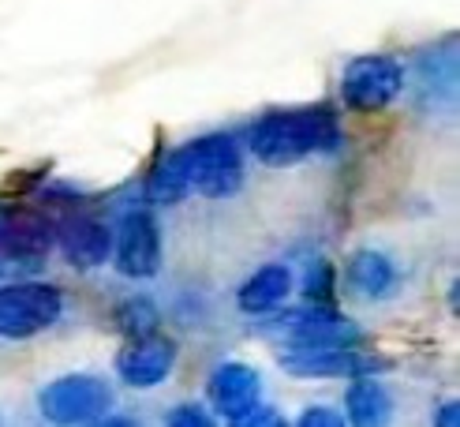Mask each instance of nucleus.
<instances>
[{"label": "nucleus", "mask_w": 460, "mask_h": 427, "mask_svg": "<svg viewBox=\"0 0 460 427\" xmlns=\"http://www.w3.org/2000/svg\"><path fill=\"white\" fill-rule=\"evenodd\" d=\"M341 128L330 109H288L270 112L251 128V154L270 169H288L314 150H333Z\"/></svg>", "instance_id": "nucleus-1"}, {"label": "nucleus", "mask_w": 460, "mask_h": 427, "mask_svg": "<svg viewBox=\"0 0 460 427\" xmlns=\"http://www.w3.org/2000/svg\"><path fill=\"white\" fill-rule=\"evenodd\" d=\"M64 292L49 281H8L0 285V337L4 342H27L60 323Z\"/></svg>", "instance_id": "nucleus-2"}, {"label": "nucleus", "mask_w": 460, "mask_h": 427, "mask_svg": "<svg viewBox=\"0 0 460 427\" xmlns=\"http://www.w3.org/2000/svg\"><path fill=\"white\" fill-rule=\"evenodd\" d=\"M112 387L102 375H64L41 387L38 409L53 427H86L109 413Z\"/></svg>", "instance_id": "nucleus-3"}, {"label": "nucleus", "mask_w": 460, "mask_h": 427, "mask_svg": "<svg viewBox=\"0 0 460 427\" xmlns=\"http://www.w3.org/2000/svg\"><path fill=\"white\" fill-rule=\"evenodd\" d=\"M288 349H341V345H359L363 330L337 315L330 304L304 307V311H281L273 323H266Z\"/></svg>", "instance_id": "nucleus-4"}, {"label": "nucleus", "mask_w": 460, "mask_h": 427, "mask_svg": "<svg viewBox=\"0 0 460 427\" xmlns=\"http://www.w3.org/2000/svg\"><path fill=\"white\" fill-rule=\"evenodd\" d=\"M401 90H404V67L401 60L385 53H367L349 60L341 79V98L356 112H378L385 105H394Z\"/></svg>", "instance_id": "nucleus-5"}, {"label": "nucleus", "mask_w": 460, "mask_h": 427, "mask_svg": "<svg viewBox=\"0 0 460 427\" xmlns=\"http://www.w3.org/2000/svg\"><path fill=\"white\" fill-rule=\"evenodd\" d=\"M191 162H195V191H202L206 199H228L243 184V157L236 139H228V135L195 139Z\"/></svg>", "instance_id": "nucleus-6"}, {"label": "nucleus", "mask_w": 460, "mask_h": 427, "mask_svg": "<svg viewBox=\"0 0 460 427\" xmlns=\"http://www.w3.org/2000/svg\"><path fill=\"white\" fill-rule=\"evenodd\" d=\"M281 368L296 378H359V375H378L385 368V360L375 352H363L359 345L288 349L281 356Z\"/></svg>", "instance_id": "nucleus-7"}, {"label": "nucleus", "mask_w": 460, "mask_h": 427, "mask_svg": "<svg viewBox=\"0 0 460 427\" xmlns=\"http://www.w3.org/2000/svg\"><path fill=\"white\" fill-rule=\"evenodd\" d=\"M112 262L131 281L154 278L161 270V233H157V221L146 210L124 214L117 236H112Z\"/></svg>", "instance_id": "nucleus-8"}, {"label": "nucleus", "mask_w": 460, "mask_h": 427, "mask_svg": "<svg viewBox=\"0 0 460 427\" xmlns=\"http://www.w3.org/2000/svg\"><path fill=\"white\" fill-rule=\"evenodd\" d=\"M176 368V345L169 337H139V342H128L117 352V375L128 382L131 390H154L161 387Z\"/></svg>", "instance_id": "nucleus-9"}, {"label": "nucleus", "mask_w": 460, "mask_h": 427, "mask_svg": "<svg viewBox=\"0 0 460 427\" xmlns=\"http://www.w3.org/2000/svg\"><path fill=\"white\" fill-rule=\"evenodd\" d=\"M206 397L210 405L225 416L236 420L247 409H255L262 397V378L251 364H240V360H228V364H217L210 375V387H206Z\"/></svg>", "instance_id": "nucleus-10"}, {"label": "nucleus", "mask_w": 460, "mask_h": 427, "mask_svg": "<svg viewBox=\"0 0 460 427\" xmlns=\"http://www.w3.org/2000/svg\"><path fill=\"white\" fill-rule=\"evenodd\" d=\"M57 244L67 255V262L79 270H98L112 255V229L98 218H67L57 229Z\"/></svg>", "instance_id": "nucleus-11"}, {"label": "nucleus", "mask_w": 460, "mask_h": 427, "mask_svg": "<svg viewBox=\"0 0 460 427\" xmlns=\"http://www.w3.org/2000/svg\"><path fill=\"white\" fill-rule=\"evenodd\" d=\"M352 292L363 300H389L401 292V266L389 259L385 252H375V247H359V252L349 259V270H344Z\"/></svg>", "instance_id": "nucleus-12"}, {"label": "nucleus", "mask_w": 460, "mask_h": 427, "mask_svg": "<svg viewBox=\"0 0 460 427\" xmlns=\"http://www.w3.org/2000/svg\"><path fill=\"white\" fill-rule=\"evenodd\" d=\"M344 416H349L344 420L349 427H389V420H394V397H389V390L378 378L359 375L344 390Z\"/></svg>", "instance_id": "nucleus-13"}, {"label": "nucleus", "mask_w": 460, "mask_h": 427, "mask_svg": "<svg viewBox=\"0 0 460 427\" xmlns=\"http://www.w3.org/2000/svg\"><path fill=\"white\" fill-rule=\"evenodd\" d=\"M188 191H195V162H191V143L169 150L146 176V199L150 202H180Z\"/></svg>", "instance_id": "nucleus-14"}, {"label": "nucleus", "mask_w": 460, "mask_h": 427, "mask_svg": "<svg viewBox=\"0 0 460 427\" xmlns=\"http://www.w3.org/2000/svg\"><path fill=\"white\" fill-rule=\"evenodd\" d=\"M288 292H292V270L281 262H266L240 285L236 304L247 315H266L273 307H281L288 300Z\"/></svg>", "instance_id": "nucleus-15"}, {"label": "nucleus", "mask_w": 460, "mask_h": 427, "mask_svg": "<svg viewBox=\"0 0 460 427\" xmlns=\"http://www.w3.org/2000/svg\"><path fill=\"white\" fill-rule=\"evenodd\" d=\"M112 323H117V330L128 337V342H139V337L157 334L161 315L146 297H128L117 311H112Z\"/></svg>", "instance_id": "nucleus-16"}, {"label": "nucleus", "mask_w": 460, "mask_h": 427, "mask_svg": "<svg viewBox=\"0 0 460 427\" xmlns=\"http://www.w3.org/2000/svg\"><path fill=\"white\" fill-rule=\"evenodd\" d=\"M45 266V255L15 240H0V281H27Z\"/></svg>", "instance_id": "nucleus-17"}, {"label": "nucleus", "mask_w": 460, "mask_h": 427, "mask_svg": "<svg viewBox=\"0 0 460 427\" xmlns=\"http://www.w3.org/2000/svg\"><path fill=\"white\" fill-rule=\"evenodd\" d=\"M165 427H217V423H214V416H210V413L202 409V405L183 401V405H176V409L169 413Z\"/></svg>", "instance_id": "nucleus-18"}, {"label": "nucleus", "mask_w": 460, "mask_h": 427, "mask_svg": "<svg viewBox=\"0 0 460 427\" xmlns=\"http://www.w3.org/2000/svg\"><path fill=\"white\" fill-rule=\"evenodd\" d=\"M228 427H288L285 423V416L273 409V405H255V409H247L243 416H236V420H228Z\"/></svg>", "instance_id": "nucleus-19"}, {"label": "nucleus", "mask_w": 460, "mask_h": 427, "mask_svg": "<svg viewBox=\"0 0 460 427\" xmlns=\"http://www.w3.org/2000/svg\"><path fill=\"white\" fill-rule=\"evenodd\" d=\"M304 292H307V300H311V304H330L333 289H330V266H326V262H314V266L307 270V285H304Z\"/></svg>", "instance_id": "nucleus-20"}, {"label": "nucleus", "mask_w": 460, "mask_h": 427, "mask_svg": "<svg viewBox=\"0 0 460 427\" xmlns=\"http://www.w3.org/2000/svg\"><path fill=\"white\" fill-rule=\"evenodd\" d=\"M296 427H349V423H344L341 413L326 409V405H311V409L296 420Z\"/></svg>", "instance_id": "nucleus-21"}, {"label": "nucleus", "mask_w": 460, "mask_h": 427, "mask_svg": "<svg viewBox=\"0 0 460 427\" xmlns=\"http://www.w3.org/2000/svg\"><path fill=\"white\" fill-rule=\"evenodd\" d=\"M434 427H460V405L456 401H446L434 409Z\"/></svg>", "instance_id": "nucleus-22"}, {"label": "nucleus", "mask_w": 460, "mask_h": 427, "mask_svg": "<svg viewBox=\"0 0 460 427\" xmlns=\"http://www.w3.org/2000/svg\"><path fill=\"white\" fill-rule=\"evenodd\" d=\"M86 427H143L139 420H131V416H102V420H94V423H86Z\"/></svg>", "instance_id": "nucleus-23"}, {"label": "nucleus", "mask_w": 460, "mask_h": 427, "mask_svg": "<svg viewBox=\"0 0 460 427\" xmlns=\"http://www.w3.org/2000/svg\"><path fill=\"white\" fill-rule=\"evenodd\" d=\"M8 221H12V207L0 202V240H4V233H8Z\"/></svg>", "instance_id": "nucleus-24"}]
</instances>
